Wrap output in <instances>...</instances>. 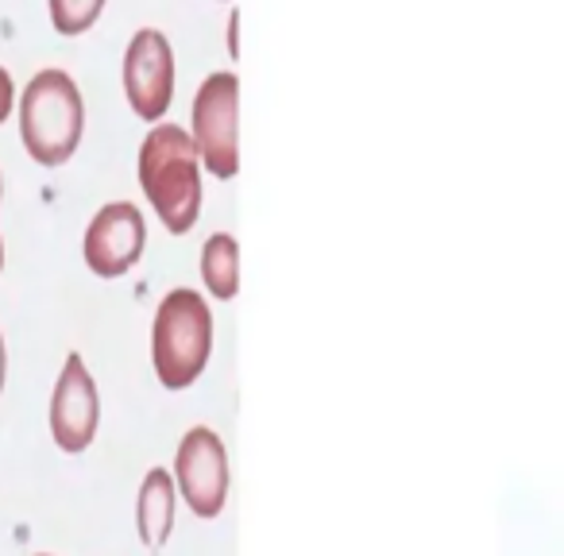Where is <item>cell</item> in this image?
<instances>
[{
  "mask_svg": "<svg viewBox=\"0 0 564 556\" xmlns=\"http://www.w3.org/2000/svg\"><path fill=\"white\" fill-rule=\"evenodd\" d=\"M240 12H232V17H228V55L232 58H240Z\"/></svg>",
  "mask_w": 564,
  "mask_h": 556,
  "instance_id": "4fadbf2b",
  "label": "cell"
},
{
  "mask_svg": "<svg viewBox=\"0 0 564 556\" xmlns=\"http://www.w3.org/2000/svg\"><path fill=\"white\" fill-rule=\"evenodd\" d=\"M12 109H17V86H12V74L0 66V124L12 117Z\"/></svg>",
  "mask_w": 564,
  "mask_h": 556,
  "instance_id": "7c38bea8",
  "label": "cell"
},
{
  "mask_svg": "<svg viewBox=\"0 0 564 556\" xmlns=\"http://www.w3.org/2000/svg\"><path fill=\"white\" fill-rule=\"evenodd\" d=\"M4 371H9V352H4V337H0V391H4Z\"/></svg>",
  "mask_w": 564,
  "mask_h": 556,
  "instance_id": "5bb4252c",
  "label": "cell"
},
{
  "mask_svg": "<svg viewBox=\"0 0 564 556\" xmlns=\"http://www.w3.org/2000/svg\"><path fill=\"white\" fill-rule=\"evenodd\" d=\"M86 132V101L66 70H40L20 97V135L40 166H63L74 159Z\"/></svg>",
  "mask_w": 564,
  "mask_h": 556,
  "instance_id": "7a4b0ae2",
  "label": "cell"
},
{
  "mask_svg": "<svg viewBox=\"0 0 564 556\" xmlns=\"http://www.w3.org/2000/svg\"><path fill=\"white\" fill-rule=\"evenodd\" d=\"M105 4L109 0H51V24L58 35L74 40V35H86L89 28L101 20Z\"/></svg>",
  "mask_w": 564,
  "mask_h": 556,
  "instance_id": "8fae6325",
  "label": "cell"
},
{
  "mask_svg": "<svg viewBox=\"0 0 564 556\" xmlns=\"http://www.w3.org/2000/svg\"><path fill=\"white\" fill-rule=\"evenodd\" d=\"M0 201H4V182H0Z\"/></svg>",
  "mask_w": 564,
  "mask_h": 556,
  "instance_id": "2e32d148",
  "label": "cell"
},
{
  "mask_svg": "<svg viewBox=\"0 0 564 556\" xmlns=\"http://www.w3.org/2000/svg\"><path fill=\"white\" fill-rule=\"evenodd\" d=\"M124 97L132 112L159 124L174 101V51L155 28H140L124 51Z\"/></svg>",
  "mask_w": 564,
  "mask_h": 556,
  "instance_id": "5b68a950",
  "label": "cell"
},
{
  "mask_svg": "<svg viewBox=\"0 0 564 556\" xmlns=\"http://www.w3.org/2000/svg\"><path fill=\"white\" fill-rule=\"evenodd\" d=\"M0 271H4V240H0Z\"/></svg>",
  "mask_w": 564,
  "mask_h": 556,
  "instance_id": "9a60e30c",
  "label": "cell"
},
{
  "mask_svg": "<svg viewBox=\"0 0 564 556\" xmlns=\"http://www.w3.org/2000/svg\"><path fill=\"white\" fill-rule=\"evenodd\" d=\"M40 556H43V553H40Z\"/></svg>",
  "mask_w": 564,
  "mask_h": 556,
  "instance_id": "e0dca14e",
  "label": "cell"
},
{
  "mask_svg": "<svg viewBox=\"0 0 564 556\" xmlns=\"http://www.w3.org/2000/svg\"><path fill=\"white\" fill-rule=\"evenodd\" d=\"M174 476L166 468H151L140 483V499H135V530H140V541L159 553L171 537L174 525Z\"/></svg>",
  "mask_w": 564,
  "mask_h": 556,
  "instance_id": "9c48e42d",
  "label": "cell"
},
{
  "mask_svg": "<svg viewBox=\"0 0 564 556\" xmlns=\"http://www.w3.org/2000/svg\"><path fill=\"white\" fill-rule=\"evenodd\" d=\"M148 225L132 201H109L86 228V266L97 279H120L143 259Z\"/></svg>",
  "mask_w": 564,
  "mask_h": 556,
  "instance_id": "ba28073f",
  "label": "cell"
},
{
  "mask_svg": "<svg viewBox=\"0 0 564 556\" xmlns=\"http://www.w3.org/2000/svg\"><path fill=\"white\" fill-rule=\"evenodd\" d=\"M174 491L186 499V506L197 517H217L228 499V453L225 440L205 425L182 437L178 456H174Z\"/></svg>",
  "mask_w": 564,
  "mask_h": 556,
  "instance_id": "8992f818",
  "label": "cell"
},
{
  "mask_svg": "<svg viewBox=\"0 0 564 556\" xmlns=\"http://www.w3.org/2000/svg\"><path fill=\"white\" fill-rule=\"evenodd\" d=\"M202 279L213 298L228 302L240 291V248L228 232H213L202 248Z\"/></svg>",
  "mask_w": 564,
  "mask_h": 556,
  "instance_id": "30bf717a",
  "label": "cell"
},
{
  "mask_svg": "<svg viewBox=\"0 0 564 556\" xmlns=\"http://www.w3.org/2000/svg\"><path fill=\"white\" fill-rule=\"evenodd\" d=\"M97 425H101V394L94 375L86 371V360L78 352L66 356L58 371L55 394H51V433L63 453L78 456L94 445Z\"/></svg>",
  "mask_w": 564,
  "mask_h": 556,
  "instance_id": "52a82bcc",
  "label": "cell"
},
{
  "mask_svg": "<svg viewBox=\"0 0 564 556\" xmlns=\"http://www.w3.org/2000/svg\"><path fill=\"white\" fill-rule=\"evenodd\" d=\"M213 352V314L197 291H171L151 325V363L166 391H186L202 379Z\"/></svg>",
  "mask_w": 564,
  "mask_h": 556,
  "instance_id": "3957f363",
  "label": "cell"
},
{
  "mask_svg": "<svg viewBox=\"0 0 564 556\" xmlns=\"http://www.w3.org/2000/svg\"><path fill=\"white\" fill-rule=\"evenodd\" d=\"M189 140L213 178H236L240 171V78L217 70L202 81L189 109Z\"/></svg>",
  "mask_w": 564,
  "mask_h": 556,
  "instance_id": "277c9868",
  "label": "cell"
},
{
  "mask_svg": "<svg viewBox=\"0 0 564 556\" xmlns=\"http://www.w3.org/2000/svg\"><path fill=\"white\" fill-rule=\"evenodd\" d=\"M140 186L171 236H186L202 217V159L186 128L155 124L140 148Z\"/></svg>",
  "mask_w": 564,
  "mask_h": 556,
  "instance_id": "6da1fadb",
  "label": "cell"
}]
</instances>
